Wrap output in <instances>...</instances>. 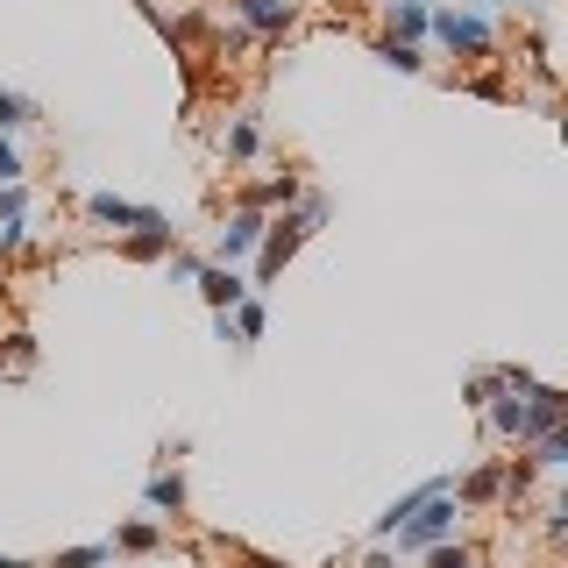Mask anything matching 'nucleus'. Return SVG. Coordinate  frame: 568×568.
<instances>
[{
  "instance_id": "f257e3e1",
  "label": "nucleus",
  "mask_w": 568,
  "mask_h": 568,
  "mask_svg": "<svg viewBox=\"0 0 568 568\" xmlns=\"http://www.w3.org/2000/svg\"><path fill=\"white\" fill-rule=\"evenodd\" d=\"M455 526H462V505H455V490H434L426 505L405 519L390 540H398V555H426V547H440V540H455Z\"/></svg>"
},
{
  "instance_id": "f03ea898",
  "label": "nucleus",
  "mask_w": 568,
  "mask_h": 568,
  "mask_svg": "<svg viewBox=\"0 0 568 568\" xmlns=\"http://www.w3.org/2000/svg\"><path fill=\"white\" fill-rule=\"evenodd\" d=\"M263 227H271V221H263L256 206H235V213L221 221V235H213V263H221V271H235V263L248 256V248L263 242Z\"/></svg>"
},
{
  "instance_id": "7ed1b4c3",
  "label": "nucleus",
  "mask_w": 568,
  "mask_h": 568,
  "mask_svg": "<svg viewBox=\"0 0 568 568\" xmlns=\"http://www.w3.org/2000/svg\"><path fill=\"white\" fill-rule=\"evenodd\" d=\"M426 29H434L440 43L455 50V58H490V22H476V14H455V8H440Z\"/></svg>"
},
{
  "instance_id": "20e7f679",
  "label": "nucleus",
  "mask_w": 568,
  "mask_h": 568,
  "mask_svg": "<svg viewBox=\"0 0 568 568\" xmlns=\"http://www.w3.org/2000/svg\"><path fill=\"white\" fill-rule=\"evenodd\" d=\"M142 505L156 519H185V476H178V462H156V476L142 484Z\"/></svg>"
},
{
  "instance_id": "39448f33",
  "label": "nucleus",
  "mask_w": 568,
  "mask_h": 568,
  "mask_svg": "<svg viewBox=\"0 0 568 568\" xmlns=\"http://www.w3.org/2000/svg\"><path fill=\"white\" fill-rule=\"evenodd\" d=\"M85 221H100V227H114V235H129V227L156 221V206H135V200H114V192H93V200H85Z\"/></svg>"
},
{
  "instance_id": "423d86ee",
  "label": "nucleus",
  "mask_w": 568,
  "mask_h": 568,
  "mask_svg": "<svg viewBox=\"0 0 568 568\" xmlns=\"http://www.w3.org/2000/svg\"><path fill=\"white\" fill-rule=\"evenodd\" d=\"M306 235H313V227H306V221H292V213H277V221H271V227H263V284H271V277H277V263H284V256H292V248H298V242H306Z\"/></svg>"
},
{
  "instance_id": "0eeeda50",
  "label": "nucleus",
  "mask_w": 568,
  "mask_h": 568,
  "mask_svg": "<svg viewBox=\"0 0 568 568\" xmlns=\"http://www.w3.org/2000/svg\"><path fill=\"white\" fill-rule=\"evenodd\" d=\"M164 248H178V227L164 221V213H156V221H142V227H129V235H121V256H129V263H150V256H164Z\"/></svg>"
},
{
  "instance_id": "6e6552de",
  "label": "nucleus",
  "mask_w": 568,
  "mask_h": 568,
  "mask_svg": "<svg viewBox=\"0 0 568 568\" xmlns=\"http://www.w3.org/2000/svg\"><path fill=\"white\" fill-rule=\"evenodd\" d=\"M505 484H511L505 462H484L476 476H462V484H455V505H462V511H469V505H497V497H505Z\"/></svg>"
},
{
  "instance_id": "1a4fd4ad",
  "label": "nucleus",
  "mask_w": 568,
  "mask_h": 568,
  "mask_svg": "<svg viewBox=\"0 0 568 568\" xmlns=\"http://www.w3.org/2000/svg\"><path fill=\"white\" fill-rule=\"evenodd\" d=\"M526 390H532V405H526V440L555 434V426H561V390H555V384H526Z\"/></svg>"
},
{
  "instance_id": "9d476101",
  "label": "nucleus",
  "mask_w": 568,
  "mask_h": 568,
  "mask_svg": "<svg viewBox=\"0 0 568 568\" xmlns=\"http://www.w3.org/2000/svg\"><path fill=\"white\" fill-rule=\"evenodd\" d=\"M106 547H114V555H156V547H164V526H156V519H129Z\"/></svg>"
},
{
  "instance_id": "9b49d317",
  "label": "nucleus",
  "mask_w": 568,
  "mask_h": 568,
  "mask_svg": "<svg viewBox=\"0 0 568 568\" xmlns=\"http://www.w3.org/2000/svg\"><path fill=\"white\" fill-rule=\"evenodd\" d=\"M200 292H206V306H213V313H227V306H235V298L248 292V284H242L235 271H221V263H206V271H200Z\"/></svg>"
},
{
  "instance_id": "f8f14e48",
  "label": "nucleus",
  "mask_w": 568,
  "mask_h": 568,
  "mask_svg": "<svg viewBox=\"0 0 568 568\" xmlns=\"http://www.w3.org/2000/svg\"><path fill=\"white\" fill-rule=\"evenodd\" d=\"M426 568H490V555L476 540H440V547H426Z\"/></svg>"
},
{
  "instance_id": "ddd939ff",
  "label": "nucleus",
  "mask_w": 568,
  "mask_h": 568,
  "mask_svg": "<svg viewBox=\"0 0 568 568\" xmlns=\"http://www.w3.org/2000/svg\"><path fill=\"white\" fill-rule=\"evenodd\" d=\"M292 200H298V178H292V171H284V178H263V185L242 192V206H256V213H263V206H292Z\"/></svg>"
},
{
  "instance_id": "4468645a",
  "label": "nucleus",
  "mask_w": 568,
  "mask_h": 568,
  "mask_svg": "<svg viewBox=\"0 0 568 568\" xmlns=\"http://www.w3.org/2000/svg\"><path fill=\"white\" fill-rule=\"evenodd\" d=\"M235 8H242V22H256V29H284V22H292V0H235Z\"/></svg>"
},
{
  "instance_id": "2eb2a0df",
  "label": "nucleus",
  "mask_w": 568,
  "mask_h": 568,
  "mask_svg": "<svg viewBox=\"0 0 568 568\" xmlns=\"http://www.w3.org/2000/svg\"><path fill=\"white\" fill-rule=\"evenodd\" d=\"M227 313H235V342L248 348V342H263V298H235V306H227Z\"/></svg>"
},
{
  "instance_id": "dca6fc26",
  "label": "nucleus",
  "mask_w": 568,
  "mask_h": 568,
  "mask_svg": "<svg viewBox=\"0 0 568 568\" xmlns=\"http://www.w3.org/2000/svg\"><path fill=\"white\" fill-rule=\"evenodd\" d=\"M36 121V100H22V93H8V85H0V135L8 129H29Z\"/></svg>"
},
{
  "instance_id": "f3484780",
  "label": "nucleus",
  "mask_w": 568,
  "mask_h": 568,
  "mask_svg": "<svg viewBox=\"0 0 568 568\" xmlns=\"http://www.w3.org/2000/svg\"><path fill=\"white\" fill-rule=\"evenodd\" d=\"M256 142H263V129H256V121H235V129H227V156H235V164H248V156H256Z\"/></svg>"
},
{
  "instance_id": "a211bd4d",
  "label": "nucleus",
  "mask_w": 568,
  "mask_h": 568,
  "mask_svg": "<svg viewBox=\"0 0 568 568\" xmlns=\"http://www.w3.org/2000/svg\"><path fill=\"white\" fill-rule=\"evenodd\" d=\"M377 58H384L390 71H419V64H426V58H419L413 43H398V36H384V43H377Z\"/></svg>"
},
{
  "instance_id": "6ab92c4d",
  "label": "nucleus",
  "mask_w": 568,
  "mask_h": 568,
  "mask_svg": "<svg viewBox=\"0 0 568 568\" xmlns=\"http://www.w3.org/2000/svg\"><path fill=\"white\" fill-rule=\"evenodd\" d=\"M100 561H114V547H71V555H58V561H43V568H100Z\"/></svg>"
},
{
  "instance_id": "aec40b11",
  "label": "nucleus",
  "mask_w": 568,
  "mask_h": 568,
  "mask_svg": "<svg viewBox=\"0 0 568 568\" xmlns=\"http://www.w3.org/2000/svg\"><path fill=\"white\" fill-rule=\"evenodd\" d=\"M29 213V185H0V221H22Z\"/></svg>"
},
{
  "instance_id": "412c9836",
  "label": "nucleus",
  "mask_w": 568,
  "mask_h": 568,
  "mask_svg": "<svg viewBox=\"0 0 568 568\" xmlns=\"http://www.w3.org/2000/svg\"><path fill=\"white\" fill-rule=\"evenodd\" d=\"M0 185H22V150L0 135Z\"/></svg>"
},
{
  "instance_id": "4be33fe9",
  "label": "nucleus",
  "mask_w": 568,
  "mask_h": 568,
  "mask_svg": "<svg viewBox=\"0 0 568 568\" xmlns=\"http://www.w3.org/2000/svg\"><path fill=\"white\" fill-rule=\"evenodd\" d=\"M532 462H540V469H561V462H568V440L561 434H540V455H532Z\"/></svg>"
},
{
  "instance_id": "5701e85b",
  "label": "nucleus",
  "mask_w": 568,
  "mask_h": 568,
  "mask_svg": "<svg viewBox=\"0 0 568 568\" xmlns=\"http://www.w3.org/2000/svg\"><path fill=\"white\" fill-rule=\"evenodd\" d=\"M36 363V342L29 334H8V369H29Z\"/></svg>"
},
{
  "instance_id": "b1692460",
  "label": "nucleus",
  "mask_w": 568,
  "mask_h": 568,
  "mask_svg": "<svg viewBox=\"0 0 568 568\" xmlns=\"http://www.w3.org/2000/svg\"><path fill=\"white\" fill-rule=\"evenodd\" d=\"M14 248H29V227L22 221H0V256H14Z\"/></svg>"
},
{
  "instance_id": "393cba45",
  "label": "nucleus",
  "mask_w": 568,
  "mask_h": 568,
  "mask_svg": "<svg viewBox=\"0 0 568 568\" xmlns=\"http://www.w3.org/2000/svg\"><path fill=\"white\" fill-rule=\"evenodd\" d=\"M426 22H434V14H426V8H419V0H405V8H398V29H405V36H419Z\"/></svg>"
},
{
  "instance_id": "a878e982",
  "label": "nucleus",
  "mask_w": 568,
  "mask_h": 568,
  "mask_svg": "<svg viewBox=\"0 0 568 568\" xmlns=\"http://www.w3.org/2000/svg\"><path fill=\"white\" fill-rule=\"evenodd\" d=\"M235 555H242V547H235ZM248 568H284V561H271V555H242Z\"/></svg>"
},
{
  "instance_id": "bb28decb",
  "label": "nucleus",
  "mask_w": 568,
  "mask_h": 568,
  "mask_svg": "<svg viewBox=\"0 0 568 568\" xmlns=\"http://www.w3.org/2000/svg\"><path fill=\"white\" fill-rule=\"evenodd\" d=\"M0 568H43V561H22V555H0Z\"/></svg>"
},
{
  "instance_id": "cd10ccee",
  "label": "nucleus",
  "mask_w": 568,
  "mask_h": 568,
  "mask_svg": "<svg viewBox=\"0 0 568 568\" xmlns=\"http://www.w3.org/2000/svg\"><path fill=\"white\" fill-rule=\"evenodd\" d=\"M0 277H8V263H0Z\"/></svg>"
}]
</instances>
